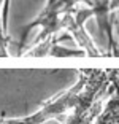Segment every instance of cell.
<instances>
[{"label": "cell", "mask_w": 119, "mask_h": 124, "mask_svg": "<svg viewBox=\"0 0 119 124\" xmlns=\"http://www.w3.org/2000/svg\"><path fill=\"white\" fill-rule=\"evenodd\" d=\"M79 77L76 84H73L68 91L57 95L56 99L45 103L37 113L18 119H0V124H64L70 110L75 107L78 94L83 88V75L78 70Z\"/></svg>", "instance_id": "1"}, {"label": "cell", "mask_w": 119, "mask_h": 124, "mask_svg": "<svg viewBox=\"0 0 119 124\" xmlns=\"http://www.w3.org/2000/svg\"><path fill=\"white\" fill-rule=\"evenodd\" d=\"M94 16L90 8H73L72 11L65 13L57 22V33L60 30L68 32L70 35L75 38V41L78 43V46L81 49H84L86 56H92V57H102L105 56V51L98 49L97 45L94 43V40L90 38V35L86 32V24L84 22Z\"/></svg>", "instance_id": "2"}, {"label": "cell", "mask_w": 119, "mask_h": 124, "mask_svg": "<svg viewBox=\"0 0 119 124\" xmlns=\"http://www.w3.org/2000/svg\"><path fill=\"white\" fill-rule=\"evenodd\" d=\"M94 124H119V88L111 81V94Z\"/></svg>", "instance_id": "3"}, {"label": "cell", "mask_w": 119, "mask_h": 124, "mask_svg": "<svg viewBox=\"0 0 119 124\" xmlns=\"http://www.w3.org/2000/svg\"><path fill=\"white\" fill-rule=\"evenodd\" d=\"M113 35H114V46H113L111 51V57L116 56L119 57V19L114 18V22H113Z\"/></svg>", "instance_id": "4"}, {"label": "cell", "mask_w": 119, "mask_h": 124, "mask_svg": "<svg viewBox=\"0 0 119 124\" xmlns=\"http://www.w3.org/2000/svg\"><path fill=\"white\" fill-rule=\"evenodd\" d=\"M8 13H10V0H3V7H2V24H3L5 32L8 29Z\"/></svg>", "instance_id": "5"}, {"label": "cell", "mask_w": 119, "mask_h": 124, "mask_svg": "<svg viewBox=\"0 0 119 124\" xmlns=\"http://www.w3.org/2000/svg\"><path fill=\"white\" fill-rule=\"evenodd\" d=\"M110 75H111V81L119 88V70H113V69H110Z\"/></svg>", "instance_id": "6"}]
</instances>
